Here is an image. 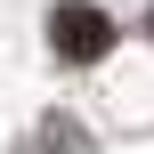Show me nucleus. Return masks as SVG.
<instances>
[{
	"label": "nucleus",
	"instance_id": "1",
	"mask_svg": "<svg viewBox=\"0 0 154 154\" xmlns=\"http://www.w3.org/2000/svg\"><path fill=\"white\" fill-rule=\"evenodd\" d=\"M49 49L73 57V65H97V57L114 49V16L89 8V0H57V8H49Z\"/></svg>",
	"mask_w": 154,
	"mask_h": 154
},
{
	"label": "nucleus",
	"instance_id": "2",
	"mask_svg": "<svg viewBox=\"0 0 154 154\" xmlns=\"http://www.w3.org/2000/svg\"><path fill=\"white\" fill-rule=\"evenodd\" d=\"M146 32H154V16H146Z\"/></svg>",
	"mask_w": 154,
	"mask_h": 154
}]
</instances>
